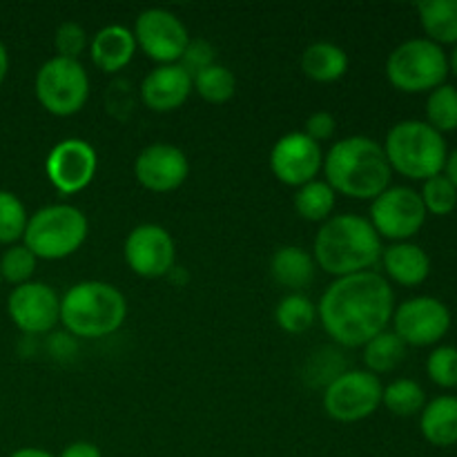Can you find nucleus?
I'll return each instance as SVG.
<instances>
[{
  "label": "nucleus",
  "mask_w": 457,
  "mask_h": 457,
  "mask_svg": "<svg viewBox=\"0 0 457 457\" xmlns=\"http://www.w3.org/2000/svg\"><path fill=\"white\" fill-rule=\"evenodd\" d=\"M395 312V295L378 272L339 277L321 295L317 315L330 339L348 348L384 333Z\"/></svg>",
  "instance_id": "obj_1"
},
{
  "label": "nucleus",
  "mask_w": 457,
  "mask_h": 457,
  "mask_svg": "<svg viewBox=\"0 0 457 457\" xmlns=\"http://www.w3.org/2000/svg\"><path fill=\"white\" fill-rule=\"evenodd\" d=\"M312 250L317 266L337 279L369 272L384 253L375 228L360 214H335L321 223Z\"/></svg>",
  "instance_id": "obj_2"
},
{
  "label": "nucleus",
  "mask_w": 457,
  "mask_h": 457,
  "mask_svg": "<svg viewBox=\"0 0 457 457\" xmlns=\"http://www.w3.org/2000/svg\"><path fill=\"white\" fill-rule=\"evenodd\" d=\"M324 174L335 195L373 201L391 187L393 170L375 138L348 137L335 143L324 156Z\"/></svg>",
  "instance_id": "obj_3"
},
{
  "label": "nucleus",
  "mask_w": 457,
  "mask_h": 457,
  "mask_svg": "<svg viewBox=\"0 0 457 457\" xmlns=\"http://www.w3.org/2000/svg\"><path fill=\"white\" fill-rule=\"evenodd\" d=\"M128 317V299L107 281H80L61 297V321L80 339H101L116 333Z\"/></svg>",
  "instance_id": "obj_4"
},
{
  "label": "nucleus",
  "mask_w": 457,
  "mask_h": 457,
  "mask_svg": "<svg viewBox=\"0 0 457 457\" xmlns=\"http://www.w3.org/2000/svg\"><path fill=\"white\" fill-rule=\"evenodd\" d=\"M382 147L391 170L415 181H427L445 172L449 156L445 134L433 129L427 120L415 119L393 125Z\"/></svg>",
  "instance_id": "obj_5"
},
{
  "label": "nucleus",
  "mask_w": 457,
  "mask_h": 457,
  "mask_svg": "<svg viewBox=\"0 0 457 457\" xmlns=\"http://www.w3.org/2000/svg\"><path fill=\"white\" fill-rule=\"evenodd\" d=\"M87 232L89 223L83 210L70 204H54L31 214L22 239L36 259L58 262L74 254L85 244Z\"/></svg>",
  "instance_id": "obj_6"
},
{
  "label": "nucleus",
  "mask_w": 457,
  "mask_h": 457,
  "mask_svg": "<svg viewBox=\"0 0 457 457\" xmlns=\"http://www.w3.org/2000/svg\"><path fill=\"white\" fill-rule=\"evenodd\" d=\"M449 56L428 38H411L397 45L386 61V79L400 92L422 94L445 85Z\"/></svg>",
  "instance_id": "obj_7"
},
{
  "label": "nucleus",
  "mask_w": 457,
  "mask_h": 457,
  "mask_svg": "<svg viewBox=\"0 0 457 457\" xmlns=\"http://www.w3.org/2000/svg\"><path fill=\"white\" fill-rule=\"evenodd\" d=\"M36 98L54 116H74L89 98V76L80 61L54 56L36 74Z\"/></svg>",
  "instance_id": "obj_8"
},
{
  "label": "nucleus",
  "mask_w": 457,
  "mask_h": 457,
  "mask_svg": "<svg viewBox=\"0 0 457 457\" xmlns=\"http://www.w3.org/2000/svg\"><path fill=\"white\" fill-rule=\"evenodd\" d=\"M427 208L422 204L420 192L413 187L395 186L386 187L378 199L370 204V226L379 235V239H391L395 244L409 241L418 235L427 223Z\"/></svg>",
  "instance_id": "obj_9"
},
{
  "label": "nucleus",
  "mask_w": 457,
  "mask_h": 457,
  "mask_svg": "<svg viewBox=\"0 0 457 457\" xmlns=\"http://www.w3.org/2000/svg\"><path fill=\"white\" fill-rule=\"evenodd\" d=\"M382 382L369 370H344L324 388V411L337 422L370 418L382 404Z\"/></svg>",
  "instance_id": "obj_10"
},
{
  "label": "nucleus",
  "mask_w": 457,
  "mask_h": 457,
  "mask_svg": "<svg viewBox=\"0 0 457 457\" xmlns=\"http://www.w3.org/2000/svg\"><path fill=\"white\" fill-rule=\"evenodd\" d=\"M132 34L137 47H141L147 58L161 65H172L181 61L190 43V34L181 18L161 7H150L138 13Z\"/></svg>",
  "instance_id": "obj_11"
},
{
  "label": "nucleus",
  "mask_w": 457,
  "mask_h": 457,
  "mask_svg": "<svg viewBox=\"0 0 457 457\" xmlns=\"http://www.w3.org/2000/svg\"><path fill=\"white\" fill-rule=\"evenodd\" d=\"M393 333L406 346H433L451 330V311L436 297H413L393 312Z\"/></svg>",
  "instance_id": "obj_12"
},
{
  "label": "nucleus",
  "mask_w": 457,
  "mask_h": 457,
  "mask_svg": "<svg viewBox=\"0 0 457 457\" xmlns=\"http://www.w3.org/2000/svg\"><path fill=\"white\" fill-rule=\"evenodd\" d=\"M123 254L129 270L145 279H156L172 272L177 262V244L163 226L141 223L125 239Z\"/></svg>",
  "instance_id": "obj_13"
},
{
  "label": "nucleus",
  "mask_w": 457,
  "mask_h": 457,
  "mask_svg": "<svg viewBox=\"0 0 457 457\" xmlns=\"http://www.w3.org/2000/svg\"><path fill=\"white\" fill-rule=\"evenodd\" d=\"M96 150L85 138H62L49 150L45 161L49 183L61 195H76L85 190L96 177Z\"/></svg>",
  "instance_id": "obj_14"
},
{
  "label": "nucleus",
  "mask_w": 457,
  "mask_h": 457,
  "mask_svg": "<svg viewBox=\"0 0 457 457\" xmlns=\"http://www.w3.org/2000/svg\"><path fill=\"white\" fill-rule=\"evenodd\" d=\"M324 168V154L320 143L312 141L306 132L284 134L270 150V170L281 183L302 187L315 181Z\"/></svg>",
  "instance_id": "obj_15"
},
{
  "label": "nucleus",
  "mask_w": 457,
  "mask_h": 457,
  "mask_svg": "<svg viewBox=\"0 0 457 457\" xmlns=\"http://www.w3.org/2000/svg\"><path fill=\"white\" fill-rule=\"evenodd\" d=\"M7 311L22 333L43 335L61 321V297L43 281H27L12 290Z\"/></svg>",
  "instance_id": "obj_16"
},
{
  "label": "nucleus",
  "mask_w": 457,
  "mask_h": 457,
  "mask_svg": "<svg viewBox=\"0 0 457 457\" xmlns=\"http://www.w3.org/2000/svg\"><path fill=\"white\" fill-rule=\"evenodd\" d=\"M190 174V161L186 152L170 143H152L138 152L134 161V177L145 190L172 192L186 183Z\"/></svg>",
  "instance_id": "obj_17"
},
{
  "label": "nucleus",
  "mask_w": 457,
  "mask_h": 457,
  "mask_svg": "<svg viewBox=\"0 0 457 457\" xmlns=\"http://www.w3.org/2000/svg\"><path fill=\"white\" fill-rule=\"evenodd\" d=\"M192 92V76L179 62L159 65L143 79L141 98L150 110L174 112L187 101Z\"/></svg>",
  "instance_id": "obj_18"
},
{
  "label": "nucleus",
  "mask_w": 457,
  "mask_h": 457,
  "mask_svg": "<svg viewBox=\"0 0 457 457\" xmlns=\"http://www.w3.org/2000/svg\"><path fill=\"white\" fill-rule=\"evenodd\" d=\"M137 52V40L132 29L123 25H107L96 31V36L89 43V56L92 62L105 74L120 71Z\"/></svg>",
  "instance_id": "obj_19"
},
{
  "label": "nucleus",
  "mask_w": 457,
  "mask_h": 457,
  "mask_svg": "<svg viewBox=\"0 0 457 457\" xmlns=\"http://www.w3.org/2000/svg\"><path fill=\"white\" fill-rule=\"evenodd\" d=\"M382 263L388 279L406 286V288L424 284L431 275V257L427 254V250L411 241L388 245L382 253Z\"/></svg>",
  "instance_id": "obj_20"
},
{
  "label": "nucleus",
  "mask_w": 457,
  "mask_h": 457,
  "mask_svg": "<svg viewBox=\"0 0 457 457\" xmlns=\"http://www.w3.org/2000/svg\"><path fill=\"white\" fill-rule=\"evenodd\" d=\"M317 263L311 253L299 245H281L270 259V275L284 288L302 293L315 279Z\"/></svg>",
  "instance_id": "obj_21"
},
{
  "label": "nucleus",
  "mask_w": 457,
  "mask_h": 457,
  "mask_svg": "<svg viewBox=\"0 0 457 457\" xmlns=\"http://www.w3.org/2000/svg\"><path fill=\"white\" fill-rule=\"evenodd\" d=\"M420 431L433 446L457 445V397L440 395L428 402L420 415Z\"/></svg>",
  "instance_id": "obj_22"
},
{
  "label": "nucleus",
  "mask_w": 457,
  "mask_h": 457,
  "mask_svg": "<svg viewBox=\"0 0 457 457\" xmlns=\"http://www.w3.org/2000/svg\"><path fill=\"white\" fill-rule=\"evenodd\" d=\"M302 71L317 83H335L348 71V54L335 43H312L302 54Z\"/></svg>",
  "instance_id": "obj_23"
},
{
  "label": "nucleus",
  "mask_w": 457,
  "mask_h": 457,
  "mask_svg": "<svg viewBox=\"0 0 457 457\" xmlns=\"http://www.w3.org/2000/svg\"><path fill=\"white\" fill-rule=\"evenodd\" d=\"M418 16L431 43L457 45V0H424L418 3Z\"/></svg>",
  "instance_id": "obj_24"
},
{
  "label": "nucleus",
  "mask_w": 457,
  "mask_h": 457,
  "mask_svg": "<svg viewBox=\"0 0 457 457\" xmlns=\"http://www.w3.org/2000/svg\"><path fill=\"white\" fill-rule=\"evenodd\" d=\"M406 344L393 330H384L364 344V364L369 373L384 375L395 370L404 361Z\"/></svg>",
  "instance_id": "obj_25"
},
{
  "label": "nucleus",
  "mask_w": 457,
  "mask_h": 457,
  "mask_svg": "<svg viewBox=\"0 0 457 457\" xmlns=\"http://www.w3.org/2000/svg\"><path fill=\"white\" fill-rule=\"evenodd\" d=\"M295 210L302 219L312 223H324L333 217L335 190L326 181H311L297 187L295 195Z\"/></svg>",
  "instance_id": "obj_26"
},
{
  "label": "nucleus",
  "mask_w": 457,
  "mask_h": 457,
  "mask_svg": "<svg viewBox=\"0 0 457 457\" xmlns=\"http://www.w3.org/2000/svg\"><path fill=\"white\" fill-rule=\"evenodd\" d=\"M382 404L397 418H413L427 406V393L415 379H395L382 391Z\"/></svg>",
  "instance_id": "obj_27"
},
{
  "label": "nucleus",
  "mask_w": 457,
  "mask_h": 457,
  "mask_svg": "<svg viewBox=\"0 0 457 457\" xmlns=\"http://www.w3.org/2000/svg\"><path fill=\"white\" fill-rule=\"evenodd\" d=\"M275 320L281 330L290 335H302L312 328L317 320V306L303 293H290L279 302L275 311Z\"/></svg>",
  "instance_id": "obj_28"
},
{
  "label": "nucleus",
  "mask_w": 457,
  "mask_h": 457,
  "mask_svg": "<svg viewBox=\"0 0 457 457\" xmlns=\"http://www.w3.org/2000/svg\"><path fill=\"white\" fill-rule=\"evenodd\" d=\"M192 87L196 89L204 101L214 103V105H221V103H228L237 92V79L226 65H214L205 67L204 71L192 79Z\"/></svg>",
  "instance_id": "obj_29"
},
{
  "label": "nucleus",
  "mask_w": 457,
  "mask_h": 457,
  "mask_svg": "<svg viewBox=\"0 0 457 457\" xmlns=\"http://www.w3.org/2000/svg\"><path fill=\"white\" fill-rule=\"evenodd\" d=\"M427 123L440 134L457 129V87L440 85L427 98Z\"/></svg>",
  "instance_id": "obj_30"
},
{
  "label": "nucleus",
  "mask_w": 457,
  "mask_h": 457,
  "mask_svg": "<svg viewBox=\"0 0 457 457\" xmlns=\"http://www.w3.org/2000/svg\"><path fill=\"white\" fill-rule=\"evenodd\" d=\"M29 217L13 192L0 190V244H16L22 239Z\"/></svg>",
  "instance_id": "obj_31"
},
{
  "label": "nucleus",
  "mask_w": 457,
  "mask_h": 457,
  "mask_svg": "<svg viewBox=\"0 0 457 457\" xmlns=\"http://www.w3.org/2000/svg\"><path fill=\"white\" fill-rule=\"evenodd\" d=\"M420 196H422L427 214L446 217V214H451L457 208V187L445 177V172L427 179Z\"/></svg>",
  "instance_id": "obj_32"
},
{
  "label": "nucleus",
  "mask_w": 457,
  "mask_h": 457,
  "mask_svg": "<svg viewBox=\"0 0 457 457\" xmlns=\"http://www.w3.org/2000/svg\"><path fill=\"white\" fill-rule=\"evenodd\" d=\"M36 270V257L25 244L12 245L0 259V277L7 279L9 284L21 286L31 281V275Z\"/></svg>",
  "instance_id": "obj_33"
},
{
  "label": "nucleus",
  "mask_w": 457,
  "mask_h": 457,
  "mask_svg": "<svg viewBox=\"0 0 457 457\" xmlns=\"http://www.w3.org/2000/svg\"><path fill=\"white\" fill-rule=\"evenodd\" d=\"M427 375L440 388L457 386V348L437 346L427 360Z\"/></svg>",
  "instance_id": "obj_34"
},
{
  "label": "nucleus",
  "mask_w": 457,
  "mask_h": 457,
  "mask_svg": "<svg viewBox=\"0 0 457 457\" xmlns=\"http://www.w3.org/2000/svg\"><path fill=\"white\" fill-rule=\"evenodd\" d=\"M54 47H56L58 56L70 58V61H79L80 54L89 47L87 31L83 25L74 21H67L58 25L56 36H54Z\"/></svg>",
  "instance_id": "obj_35"
},
{
  "label": "nucleus",
  "mask_w": 457,
  "mask_h": 457,
  "mask_svg": "<svg viewBox=\"0 0 457 457\" xmlns=\"http://www.w3.org/2000/svg\"><path fill=\"white\" fill-rule=\"evenodd\" d=\"M179 65L195 79V76L199 74V71H204L205 67L214 65V47L204 38H190Z\"/></svg>",
  "instance_id": "obj_36"
},
{
  "label": "nucleus",
  "mask_w": 457,
  "mask_h": 457,
  "mask_svg": "<svg viewBox=\"0 0 457 457\" xmlns=\"http://www.w3.org/2000/svg\"><path fill=\"white\" fill-rule=\"evenodd\" d=\"M337 132V120L330 112H315V114L308 116L306 120V134L312 138L315 143L321 141H330Z\"/></svg>",
  "instance_id": "obj_37"
},
{
  "label": "nucleus",
  "mask_w": 457,
  "mask_h": 457,
  "mask_svg": "<svg viewBox=\"0 0 457 457\" xmlns=\"http://www.w3.org/2000/svg\"><path fill=\"white\" fill-rule=\"evenodd\" d=\"M58 457H103V453H101V449L94 445V442L79 440V442H71V445H67Z\"/></svg>",
  "instance_id": "obj_38"
},
{
  "label": "nucleus",
  "mask_w": 457,
  "mask_h": 457,
  "mask_svg": "<svg viewBox=\"0 0 457 457\" xmlns=\"http://www.w3.org/2000/svg\"><path fill=\"white\" fill-rule=\"evenodd\" d=\"M445 177L449 179L451 183L457 187V147L446 156V163H445Z\"/></svg>",
  "instance_id": "obj_39"
},
{
  "label": "nucleus",
  "mask_w": 457,
  "mask_h": 457,
  "mask_svg": "<svg viewBox=\"0 0 457 457\" xmlns=\"http://www.w3.org/2000/svg\"><path fill=\"white\" fill-rule=\"evenodd\" d=\"M9 457H56L52 455L49 451H43V449H36V446H25V449H18L13 451Z\"/></svg>",
  "instance_id": "obj_40"
},
{
  "label": "nucleus",
  "mask_w": 457,
  "mask_h": 457,
  "mask_svg": "<svg viewBox=\"0 0 457 457\" xmlns=\"http://www.w3.org/2000/svg\"><path fill=\"white\" fill-rule=\"evenodd\" d=\"M7 70H9V56H7V49H4V45L0 43V83H3L4 76H7Z\"/></svg>",
  "instance_id": "obj_41"
},
{
  "label": "nucleus",
  "mask_w": 457,
  "mask_h": 457,
  "mask_svg": "<svg viewBox=\"0 0 457 457\" xmlns=\"http://www.w3.org/2000/svg\"><path fill=\"white\" fill-rule=\"evenodd\" d=\"M449 71H453V74L457 76V45H455V49L451 52V56H449Z\"/></svg>",
  "instance_id": "obj_42"
},
{
  "label": "nucleus",
  "mask_w": 457,
  "mask_h": 457,
  "mask_svg": "<svg viewBox=\"0 0 457 457\" xmlns=\"http://www.w3.org/2000/svg\"><path fill=\"white\" fill-rule=\"evenodd\" d=\"M0 281H3V277H0Z\"/></svg>",
  "instance_id": "obj_43"
}]
</instances>
